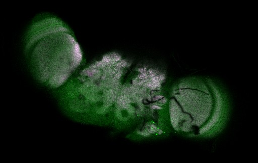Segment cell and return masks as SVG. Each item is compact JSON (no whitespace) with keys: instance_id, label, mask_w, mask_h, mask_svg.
I'll return each instance as SVG.
<instances>
[{"instance_id":"1","label":"cell","mask_w":258,"mask_h":163,"mask_svg":"<svg viewBox=\"0 0 258 163\" xmlns=\"http://www.w3.org/2000/svg\"><path fill=\"white\" fill-rule=\"evenodd\" d=\"M26 50L34 76L52 88L63 85L82 58L72 34L63 23L54 18L41 20L32 26Z\"/></svg>"},{"instance_id":"2","label":"cell","mask_w":258,"mask_h":163,"mask_svg":"<svg viewBox=\"0 0 258 163\" xmlns=\"http://www.w3.org/2000/svg\"><path fill=\"white\" fill-rule=\"evenodd\" d=\"M211 107L209 95L196 90H180L171 101L173 126L185 132L200 130L210 116Z\"/></svg>"}]
</instances>
